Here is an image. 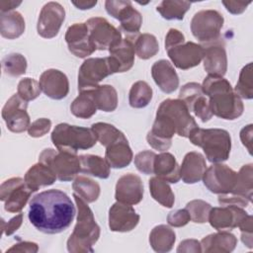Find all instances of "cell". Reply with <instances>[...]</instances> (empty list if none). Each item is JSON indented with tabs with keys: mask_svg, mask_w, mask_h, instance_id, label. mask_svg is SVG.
<instances>
[{
	"mask_svg": "<svg viewBox=\"0 0 253 253\" xmlns=\"http://www.w3.org/2000/svg\"><path fill=\"white\" fill-rule=\"evenodd\" d=\"M157 114L165 116L176 127V133L189 137L191 132L198 127L194 118L183 101L180 99H166L157 109Z\"/></svg>",
	"mask_w": 253,
	"mask_h": 253,
	"instance_id": "cell-8",
	"label": "cell"
},
{
	"mask_svg": "<svg viewBox=\"0 0 253 253\" xmlns=\"http://www.w3.org/2000/svg\"><path fill=\"white\" fill-rule=\"evenodd\" d=\"M143 183L139 176L126 173L119 178L116 184L115 198L118 202L136 205L143 198Z\"/></svg>",
	"mask_w": 253,
	"mask_h": 253,
	"instance_id": "cell-22",
	"label": "cell"
},
{
	"mask_svg": "<svg viewBox=\"0 0 253 253\" xmlns=\"http://www.w3.org/2000/svg\"><path fill=\"white\" fill-rule=\"evenodd\" d=\"M90 41L96 49L109 50L122 42L121 32L102 17H93L87 20Z\"/></svg>",
	"mask_w": 253,
	"mask_h": 253,
	"instance_id": "cell-11",
	"label": "cell"
},
{
	"mask_svg": "<svg viewBox=\"0 0 253 253\" xmlns=\"http://www.w3.org/2000/svg\"><path fill=\"white\" fill-rule=\"evenodd\" d=\"M71 113L79 119H90L97 112V106L88 91L79 92V95L70 105Z\"/></svg>",
	"mask_w": 253,
	"mask_h": 253,
	"instance_id": "cell-39",
	"label": "cell"
},
{
	"mask_svg": "<svg viewBox=\"0 0 253 253\" xmlns=\"http://www.w3.org/2000/svg\"><path fill=\"white\" fill-rule=\"evenodd\" d=\"M149 191L151 197L165 208H172L175 203V196L168 182L159 177H152L149 180Z\"/></svg>",
	"mask_w": 253,
	"mask_h": 253,
	"instance_id": "cell-36",
	"label": "cell"
},
{
	"mask_svg": "<svg viewBox=\"0 0 253 253\" xmlns=\"http://www.w3.org/2000/svg\"><path fill=\"white\" fill-rule=\"evenodd\" d=\"M22 2L21 1H1L0 2V10L1 13H7V12H11V10H13L14 8L18 7Z\"/></svg>",
	"mask_w": 253,
	"mask_h": 253,
	"instance_id": "cell-58",
	"label": "cell"
},
{
	"mask_svg": "<svg viewBox=\"0 0 253 253\" xmlns=\"http://www.w3.org/2000/svg\"><path fill=\"white\" fill-rule=\"evenodd\" d=\"M73 198L77 207V221L67 240V250L71 253L93 252L92 246L100 237V227L87 203L74 193Z\"/></svg>",
	"mask_w": 253,
	"mask_h": 253,
	"instance_id": "cell-3",
	"label": "cell"
},
{
	"mask_svg": "<svg viewBox=\"0 0 253 253\" xmlns=\"http://www.w3.org/2000/svg\"><path fill=\"white\" fill-rule=\"evenodd\" d=\"M134 50L140 59H149L159 51V44L155 36L151 34H140L134 40Z\"/></svg>",
	"mask_w": 253,
	"mask_h": 253,
	"instance_id": "cell-41",
	"label": "cell"
},
{
	"mask_svg": "<svg viewBox=\"0 0 253 253\" xmlns=\"http://www.w3.org/2000/svg\"><path fill=\"white\" fill-rule=\"evenodd\" d=\"M39 250V246L35 242L31 241H21L19 243L14 244L7 250L8 252H29V253H36Z\"/></svg>",
	"mask_w": 253,
	"mask_h": 253,
	"instance_id": "cell-55",
	"label": "cell"
},
{
	"mask_svg": "<svg viewBox=\"0 0 253 253\" xmlns=\"http://www.w3.org/2000/svg\"><path fill=\"white\" fill-rule=\"evenodd\" d=\"M25 20L21 13L17 11L1 13L0 33L3 38L8 40L19 38L25 32Z\"/></svg>",
	"mask_w": 253,
	"mask_h": 253,
	"instance_id": "cell-32",
	"label": "cell"
},
{
	"mask_svg": "<svg viewBox=\"0 0 253 253\" xmlns=\"http://www.w3.org/2000/svg\"><path fill=\"white\" fill-rule=\"evenodd\" d=\"M153 173L156 177L168 183L176 184L181 179L180 166L174 155L169 152L156 154L153 164Z\"/></svg>",
	"mask_w": 253,
	"mask_h": 253,
	"instance_id": "cell-28",
	"label": "cell"
},
{
	"mask_svg": "<svg viewBox=\"0 0 253 253\" xmlns=\"http://www.w3.org/2000/svg\"><path fill=\"white\" fill-rule=\"evenodd\" d=\"M202 89L209 98L212 116L224 120H235L243 114L244 106L241 98L223 77L208 75L203 81Z\"/></svg>",
	"mask_w": 253,
	"mask_h": 253,
	"instance_id": "cell-2",
	"label": "cell"
},
{
	"mask_svg": "<svg viewBox=\"0 0 253 253\" xmlns=\"http://www.w3.org/2000/svg\"><path fill=\"white\" fill-rule=\"evenodd\" d=\"M27 59L21 53H10L2 59V69L6 75L18 77L26 73Z\"/></svg>",
	"mask_w": 253,
	"mask_h": 253,
	"instance_id": "cell-43",
	"label": "cell"
},
{
	"mask_svg": "<svg viewBox=\"0 0 253 253\" xmlns=\"http://www.w3.org/2000/svg\"><path fill=\"white\" fill-rule=\"evenodd\" d=\"M71 199L62 191L51 189L34 196L29 205V220L41 232L56 234L66 230L75 216Z\"/></svg>",
	"mask_w": 253,
	"mask_h": 253,
	"instance_id": "cell-1",
	"label": "cell"
},
{
	"mask_svg": "<svg viewBox=\"0 0 253 253\" xmlns=\"http://www.w3.org/2000/svg\"><path fill=\"white\" fill-rule=\"evenodd\" d=\"M191 220L190 214L186 209L176 210L167 215V222L173 227H182Z\"/></svg>",
	"mask_w": 253,
	"mask_h": 253,
	"instance_id": "cell-49",
	"label": "cell"
},
{
	"mask_svg": "<svg viewBox=\"0 0 253 253\" xmlns=\"http://www.w3.org/2000/svg\"><path fill=\"white\" fill-rule=\"evenodd\" d=\"M252 126H253L252 125H248L240 130V139L242 141V144L247 148L250 154L252 153V133H253Z\"/></svg>",
	"mask_w": 253,
	"mask_h": 253,
	"instance_id": "cell-57",
	"label": "cell"
},
{
	"mask_svg": "<svg viewBox=\"0 0 253 253\" xmlns=\"http://www.w3.org/2000/svg\"><path fill=\"white\" fill-rule=\"evenodd\" d=\"M237 172L225 164L214 163L206 169L203 176L204 185L213 194H230L235 186Z\"/></svg>",
	"mask_w": 253,
	"mask_h": 253,
	"instance_id": "cell-13",
	"label": "cell"
},
{
	"mask_svg": "<svg viewBox=\"0 0 253 253\" xmlns=\"http://www.w3.org/2000/svg\"><path fill=\"white\" fill-rule=\"evenodd\" d=\"M230 194L237 195L252 201L253 196V165L251 163L243 165L237 173L235 186Z\"/></svg>",
	"mask_w": 253,
	"mask_h": 253,
	"instance_id": "cell-37",
	"label": "cell"
},
{
	"mask_svg": "<svg viewBox=\"0 0 253 253\" xmlns=\"http://www.w3.org/2000/svg\"><path fill=\"white\" fill-rule=\"evenodd\" d=\"M94 131L97 140L105 147L109 146L116 140L125 136V134L119 130L116 126L107 123H96L91 126Z\"/></svg>",
	"mask_w": 253,
	"mask_h": 253,
	"instance_id": "cell-42",
	"label": "cell"
},
{
	"mask_svg": "<svg viewBox=\"0 0 253 253\" xmlns=\"http://www.w3.org/2000/svg\"><path fill=\"white\" fill-rule=\"evenodd\" d=\"M237 239L229 231H218L209 234L201 241L202 252L206 253H229L234 250Z\"/></svg>",
	"mask_w": 253,
	"mask_h": 253,
	"instance_id": "cell-29",
	"label": "cell"
},
{
	"mask_svg": "<svg viewBox=\"0 0 253 253\" xmlns=\"http://www.w3.org/2000/svg\"><path fill=\"white\" fill-rule=\"evenodd\" d=\"M151 75L159 89L166 94L173 93L179 87L178 74L172 63L166 59H160L153 63Z\"/></svg>",
	"mask_w": 253,
	"mask_h": 253,
	"instance_id": "cell-25",
	"label": "cell"
},
{
	"mask_svg": "<svg viewBox=\"0 0 253 253\" xmlns=\"http://www.w3.org/2000/svg\"><path fill=\"white\" fill-rule=\"evenodd\" d=\"M176 133V127L165 116L157 114L152 128L146 135L148 144L155 150L166 151L172 144V137Z\"/></svg>",
	"mask_w": 253,
	"mask_h": 253,
	"instance_id": "cell-21",
	"label": "cell"
},
{
	"mask_svg": "<svg viewBox=\"0 0 253 253\" xmlns=\"http://www.w3.org/2000/svg\"><path fill=\"white\" fill-rule=\"evenodd\" d=\"M152 88L145 81H136L130 87L128 102L130 107L141 109L146 107L152 99Z\"/></svg>",
	"mask_w": 253,
	"mask_h": 253,
	"instance_id": "cell-40",
	"label": "cell"
},
{
	"mask_svg": "<svg viewBox=\"0 0 253 253\" xmlns=\"http://www.w3.org/2000/svg\"><path fill=\"white\" fill-rule=\"evenodd\" d=\"M178 253H200L202 252V247H201V242L198 241L197 239H186L183 240L178 248H177Z\"/></svg>",
	"mask_w": 253,
	"mask_h": 253,
	"instance_id": "cell-54",
	"label": "cell"
},
{
	"mask_svg": "<svg viewBox=\"0 0 253 253\" xmlns=\"http://www.w3.org/2000/svg\"><path fill=\"white\" fill-rule=\"evenodd\" d=\"M222 39L207 42L204 47V68L209 75L222 77L227 70V56Z\"/></svg>",
	"mask_w": 253,
	"mask_h": 253,
	"instance_id": "cell-18",
	"label": "cell"
},
{
	"mask_svg": "<svg viewBox=\"0 0 253 253\" xmlns=\"http://www.w3.org/2000/svg\"><path fill=\"white\" fill-rule=\"evenodd\" d=\"M134 39L126 38L116 46L109 49L108 56L114 73H123L128 71L134 63Z\"/></svg>",
	"mask_w": 253,
	"mask_h": 253,
	"instance_id": "cell-24",
	"label": "cell"
},
{
	"mask_svg": "<svg viewBox=\"0 0 253 253\" xmlns=\"http://www.w3.org/2000/svg\"><path fill=\"white\" fill-rule=\"evenodd\" d=\"M39 161L49 166L59 181H71L81 172L80 158L74 152L45 148L40 154Z\"/></svg>",
	"mask_w": 253,
	"mask_h": 253,
	"instance_id": "cell-6",
	"label": "cell"
},
{
	"mask_svg": "<svg viewBox=\"0 0 253 253\" xmlns=\"http://www.w3.org/2000/svg\"><path fill=\"white\" fill-rule=\"evenodd\" d=\"M224 19L216 10H201L191 21V32L202 43H207L220 38Z\"/></svg>",
	"mask_w": 253,
	"mask_h": 253,
	"instance_id": "cell-7",
	"label": "cell"
},
{
	"mask_svg": "<svg viewBox=\"0 0 253 253\" xmlns=\"http://www.w3.org/2000/svg\"><path fill=\"white\" fill-rule=\"evenodd\" d=\"M252 221H253L252 216L250 214H248V216L238 226L240 228V232H241V241L250 249L253 247Z\"/></svg>",
	"mask_w": 253,
	"mask_h": 253,
	"instance_id": "cell-50",
	"label": "cell"
},
{
	"mask_svg": "<svg viewBox=\"0 0 253 253\" xmlns=\"http://www.w3.org/2000/svg\"><path fill=\"white\" fill-rule=\"evenodd\" d=\"M190 141L203 148L206 157L211 163H221L228 159L231 150V137L222 128L194 129L188 137Z\"/></svg>",
	"mask_w": 253,
	"mask_h": 253,
	"instance_id": "cell-4",
	"label": "cell"
},
{
	"mask_svg": "<svg viewBox=\"0 0 253 253\" xmlns=\"http://www.w3.org/2000/svg\"><path fill=\"white\" fill-rule=\"evenodd\" d=\"M176 241L174 230L165 224H159L153 227L149 234V243L152 249L158 253L169 252Z\"/></svg>",
	"mask_w": 253,
	"mask_h": 253,
	"instance_id": "cell-31",
	"label": "cell"
},
{
	"mask_svg": "<svg viewBox=\"0 0 253 253\" xmlns=\"http://www.w3.org/2000/svg\"><path fill=\"white\" fill-rule=\"evenodd\" d=\"M167 54L177 68L187 70L201 63L204 57V47L193 42H185L167 49Z\"/></svg>",
	"mask_w": 253,
	"mask_h": 253,
	"instance_id": "cell-17",
	"label": "cell"
},
{
	"mask_svg": "<svg viewBox=\"0 0 253 253\" xmlns=\"http://www.w3.org/2000/svg\"><path fill=\"white\" fill-rule=\"evenodd\" d=\"M248 216V213L240 207L222 206L211 208L208 221L218 231H229L239 224Z\"/></svg>",
	"mask_w": 253,
	"mask_h": 253,
	"instance_id": "cell-16",
	"label": "cell"
},
{
	"mask_svg": "<svg viewBox=\"0 0 253 253\" xmlns=\"http://www.w3.org/2000/svg\"><path fill=\"white\" fill-rule=\"evenodd\" d=\"M50 127H51V121L49 119H46V118L38 119L30 125L28 128V133L32 137H42L49 131Z\"/></svg>",
	"mask_w": 253,
	"mask_h": 253,
	"instance_id": "cell-48",
	"label": "cell"
},
{
	"mask_svg": "<svg viewBox=\"0 0 253 253\" xmlns=\"http://www.w3.org/2000/svg\"><path fill=\"white\" fill-rule=\"evenodd\" d=\"M57 179L51 168L42 162L33 165L25 174L24 180L27 186L33 191H38L41 187L52 185Z\"/></svg>",
	"mask_w": 253,
	"mask_h": 253,
	"instance_id": "cell-30",
	"label": "cell"
},
{
	"mask_svg": "<svg viewBox=\"0 0 253 253\" xmlns=\"http://www.w3.org/2000/svg\"><path fill=\"white\" fill-rule=\"evenodd\" d=\"M207 169L206 159L196 151L188 152L180 166V177L186 184H195L203 179Z\"/></svg>",
	"mask_w": 253,
	"mask_h": 253,
	"instance_id": "cell-26",
	"label": "cell"
},
{
	"mask_svg": "<svg viewBox=\"0 0 253 253\" xmlns=\"http://www.w3.org/2000/svg\"><path fill=\"white\" fill-rule=\"evenodd\" d=\"M251 2H244V1H222V4L224 5V7L226 8V10L233 14V15H238L243 13L247 6L250 4Z\"/></svg>",
	"mask_w": 253,
	"mask_h": 253,
	"instance_id": "cell-56",
	"label": "cell"
},
{
	"mask_svg": "<svg viewBox=\"0 0 253 253\" xmlns=\"http://www.w3.org/2000/svg\"><path fill=\"white\" fill-rule=\"evenodd\" d=\"M139 214L131 205L121 202L115 203L109 210V227L116 232H128L139 222Z\"/></svg>",
	"mask_w": 253,
	"mask_h": 253,
	"instance_id": "cell-20",
	"label": "cell"
},
{
	"mask_svg": "<svg viewBox=\"0 0 253 253\" xmlns=\"http://www.w3.org/2000/svg\"><path fill=\"white\" fill-rule=\"evenodd\" d=\"M156 154L150 150H143L134 157V165L137 170L145 175L153 174V164Z\"/></svg>",
	"mask_w": 253,
	"mask_h": 253,
	"instance_id": "cell-47",
	"label": "cell"
},
{
	"mask_svg": "<svg viewBox=\"0 0 253 253\" xmlns=\"http://www.w3.org/2000/svg\"><path fill=\"white\" fill-rule=\"evenodd\" d=\"M33 191L20 177L10 178L4 181L0 187V200L8 212H20L26 206Z\"/></svg>",
	"mask_w": 253,
	"mask_h": 253,
	"instance_id": "cell-12",
	"label": "cell"
},
{
	"mask_svg": "<svg viewBox=\"0 0 253 253\" xmlns=\"http://www.w3.org/2000/svg\"><path fill=\"white\" fill-rule=\"evenodd\" d=\"M72 4L80 10H87V9H91L93 8L96 4L97 1H86V0H82V1H72Z\"/></svg>",
	"mask_w": 253,
	"mask_h": 253,
	"instance_id": "cell-59",
	"label": "cell"
},
{
	"mask_svg": "<svg viewBox=\"0 0 253 253\" xmlns=\"http://www.w3.org/2000/svg\"><path fill=\"white\" fill-rule=\"evenodd\" d=\"M23 222V213H19L17 215H15L14 217H12L8 222H5L4 220H2V230L6 235H12L15 231H17Z\"/></svg>",
	"mask_w": 253,
	"mask_h": 253,
	"instance_id": "cell-53",
	"label": "cell"
},
{
	"mask_svg": "<svg viewBox=\"0 0 253 253\" xmlns=\"http://www.w3.org/2000/svg\"><path fill=\"white\" fill-rule=\"evenodd\" d=\"M191 220L196 223H205L209 219L211 206L203 200H193L186 205Z\"/></svg>",
	"mask_w": 253,
	"mask_h": 253,
	"instance_id": "cell-45",
	"label": "cell"
},
{
	"mask_svg": "<svg viewBox=\"0 0 253 253\" xmlns=\"http://www.w3.org/2000/svg\"><path fill=\"white\" fill-rule=\"evenodd\" d=\"M51 141L57 150L77 153L80 149H89L96 144L97 137L92 128L58 124L51 132Z\"/></svg>",
	"mask_w": 253,
	"mask_h": 253,
	"instance_id": "cell-5",
	"label": "cell"
},
{
	"mask_svg": "<svg viewBox=\"0 0 253 253\" xmlns=\"http://www.w3.org/2000/svg\"><path fill=\"white\" fill-rule=\"evenodd\" d=\"M185 42L184 35L176 29H170L165 37V49H169L180 43Z\"/></svg>",
	"mask_w": 253,
	"mask_h": 253,
	"instance_id": "cell-52",
	"label": "cell"
},
{
	"mask_svg": "<svg viewBox=\"0 0 253 253\" xmlns=\"http://www.w3.org/2000/svg\"><path fill=\"white\" fill-rule=\"evenodd\" d=\"M191 2L179 0H164L156 7V11L166 20L184 19L186 12L190 9Z\"/></svg>",
	"mask_w": 253,
	"mask_h": 253,
	"instance_id": "cell-38",
	"label": "cell"
},
{
	"mask_svg": "<svg viewBox=\"0 0 253 253\" xmlns=\"http://www.w3.org/2000/svg\"><path fill=\"white\" fill-rule=\"evenodd\" d=\"M65 19V10L58 2H47L42 8L38 24V34L44 39H52L58 35Z\"/></svg>",
	"mask_w": 253,
	"mask_h": 253,
	"instance_id": "cell-15",
	"label": "cell"
},
{
	"mask_svg": "<svg viewBox=\"0 0 253 253\" xmlns=\"http://www.w3.org/2000/svg\"><path fill=\"white\" fill-rule=\"evenodd\" d=\"M39 83L42 91L50 99L61 100L68 95V78L58 69L50 68L43 71L40 77Z\"/></svg>",
	"mask_w": 253,
	"mask_h": 253,
	"instance_id": "cell-23",
	"label": "cell"
},
{
	"mask_svg": "<svg viewBox=\"0 0 253 253\" xmlns=\"http://www.w3.org/2000/svg\"><path fill=\"white\" fill-rule=\"evenodd\" d=\"M218 203L221 206H236V207L244 208V207H247L250 202L247 199L237 195L225 194V195L218 196Z\"/></svg>",
	"mask_w": 253,
	"mask_h": 253,
	"instance_id": "cell-51",
	"label": "cell"
},
{
	"mask_svg": "<svg viewBox=\"0 0 253 253\" xmlns=\"http://www.w3.org/2000/svg\"><path fill=\"white\" fill-rule=\"evenodd\" d=\"M81 172L95 176L100 179H107L110 176V165L106 159L98 155L82 154L79 155Z\"/></svg>",
	"mask_w": 253,
	"mask_h": 253,
	"instance_id": "cell-34",
	"label": "cell"
},
{
	"mask_svg": "<svg viewBox=\"0 0 253 253\" xmlns=\"http://www.w3.org/2000/svg\"><path fill=\"white\" fill-rule=\"evenodd\" d=\"M132 158L133 154L126 136L106 147L105 159L112 168H125L129 165Z\"/></svg>",
	"mask_w": 253,
	"mask_h": 253,
	"instance_id": "cell-27",
	"label": "cell"
},
{
	"mask_svg": "<svg viewBox=\"0 0 253 253\" xmlns=\"http://www.w3.org/2000/svg\"><path fill=\"white\" fill-rule=\"evenodd\" d=\"M234 92L245 100L253 98V83H252V62L247 63L240 71L239 78L234 88Z\"/></svg>",
	"mask_w": 253,
	"mask_h": 253,
	"instance_id": "cell-44",
	"label": "cell"
},
{
	"mask_svg": "<svg viewBox=\"0 0 253 253\" xmlns=\"http://www.w3.org/2000/svg\"><path fill=\"white\" fill-rule=\"evenodd\" d=\"M41 92L42 89L40 83L33 78L26 77L21 79L18 83L17 94L27 102L38 98L41 95Z\"/></svg>",
	"mask_w": 253,
	"mask_h": 253,
	"instance_id": "cell-46",
	"label": "cell"
},
{
	"mask_svg": "<svg viewBox=\"0 0 253 253\" xmlns=\"http://www.w3.org/2000/svg\"><path fill=\"white\" fill-rule=\"evenodd\" d=\"M65 42L69 51L76 57L85 58L96 50L90 41L86 23H75L68 27L65 33Z\"/></svg>",
	"mask_w": 253,
	"mask_h": 253,
	"instance_id": "cell-19",
	"label": "cell"
},
{
	"mask_svg": "<svg viewBox=\"0 0 253 253\" xmlns=\"http://www.w3.org/2000/svg\"><path fill=\"white\" fill-rule=\"evenodd\" d=\"M27 107L28 102L18 94L12 95L4 105L1 115L7 128L12 132H23L29 128L31 121Z\"/></svg>",
	"mask_w": 253,
	"mask_h": 253,
	"instance_id": "cell-14",
	"label": "cell"
},
{
	"mask_svg": "<svg viewBox=\"0 0 253 253\" xmlns=\"http://www.w3.org/2000/svg\"><path fill=\"white\" fill-rule=\"evenodd\" d=\"M87 91L91 94L97 109L107 113L117 109L118 93L112 85H99L96 88Z\"/></svg>",
	"mask_w": 253,
	"mask_h": 253,
	"instance_id": "cell-33",
	"label": "cell"
},
{
	"mask_svg": "<svg viewBox=\"0 0 253 253\" xmlns=\"http://www.w3.org/2000/svg\"><path fill=\"white\" fill-rule=\"evenodd\" d=\"M105 9L109 15L120 21L121 30L127 35L126 38H136L142 24V16L132 7L130 1L107 0Z\"/></svg>",
	"mask_w": 253,
	"mask_h": 253,
	"instance_id": "cell-9",
	"label": "cell"
},
{
	"mask_svg": "<svg viewBox=\"0 0 253 253\" xmlns=\"http://www.w3.org/2000/svg\"><path fill=\"white\" fill-rule=\"evenodd\" d=\"M114 74L107 57H90L83 61L78 71V91L83 92L99 86V83Z\"/></svg>",
	"mask_w": 253,
	"mask_h": 253,
	"instance_id": "cell-10",
	"label": "cell"
},
{
	"mask_svg": "<svg viewBox=\"0 0 253 253\" xmlns=\"http://www.w3.org/2000/svg\"><path fill=\"white\" fill-rule=\"evenodd\" d=\"M72 188L74 194L87 204L97 201L101 192L100 185L95 180L85 176H76L72 183Z\"/></svg>",
	"mask_w": 253,
	"mask_h": 253,
	"instance_id": "cell-35",
	"label": "cell"
}]
</instances>
